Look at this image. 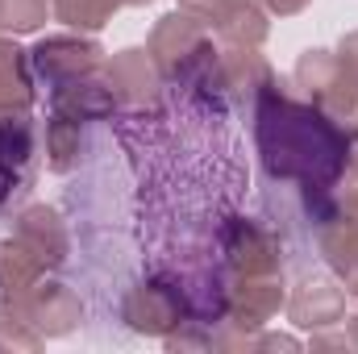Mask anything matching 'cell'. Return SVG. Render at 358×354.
<instances>
[{
	"instance_id": "18",
	"label": "cell",
	"mask_w": 358,
	"mask_h": 354,
	"mask_svg": "<svg viewBox=\"0 0 358 354\" xmlns=\"http://www.w3.org/2000/svg\"><path fill=\"white\" fill-rule=\"evenodd\" d=\"M46 21V0H0V34H34Z\"/></svg>"
},
{
	"instance_id": "17",
	"label": "cell",
	"mask_w": 358,
	"mask_h": 354,
	"mask_svg": "<svg viewBox=\"0 0 358 354\" xmlns=\"http://www.w3.org/2000/svg\"><path fill=\"white\" fill-rule=\"evenodd\" d=\"M125 0H55V17L80 34H96L113 21V13L121 8Z\"/></svg>"
},
{
	"instance_id": "15",
	"label": "cell",
	"mask_w": 358,
	"mask_h": 354,
	"mask_svg": "<svg viewBox=\"0 0 358 354\" xmlns=\"http://www.w3.org/2000/svg\"><path fill=\"white\" fill-rule=\"evenodd\" d=\"M29 104H34L29 55H25L13 38H0V117L25 113Z\"/></svg>"
},
{
	"instance_id": "11",
	"label": "cell",
	"mask_w": 358,
	"mask_h": 354,
	"mask_svg": "<svg viewBox=\"0 0 358 354\" xmlns=\"http://www.w3.org/2000/svg\"><path fill=\"white\" fill-rule=\"evenodd\" d=\"M287 317L300 330H329L346 317V292L325 275H304L287 300Z\"/></svg>"
},
{
	"instance_id": "1",
	"label": "cell",
	"mask_w": 358,
	"mask_h": 354,
	"mask_svg": "<svg viewBox=\"0 0 358 354\" xmlns=\"http://www.w3.org/2000/svg\"><path fill=\"white\" fill-rule=\"evenodd\" d=\"M255 138L267 176L300 183L308 213L317 217L329 187L350 163V134L313 100L296 96L271 76L255 92Z\"/></svg>"
},
{
	"instance_id": "12",
	"label": "cell",
	"mask_w": 358,
	"mask_h": 354,
	"mask_svg": "<svg viewBox=\"0 0 358 354\" xmlns=\"http://www.w3.org/2000/svg\"><path fill=\"white\" fill-rule=\"evenodd\" d=\"M321 255L334 267L338 283L358 296V221L355 217H334L321 225Z\"/></svg>"
},
{
	"instance_id": "5",
	"label": "cell",
	"mask_w": 358,
	"mask_h": 354,
	"mask_svg": "<svg viewBox=\"0 0 358 354\" xmlns=\"http://www.w3.org/2000/svg\"><path fill=\"white\" fill-rule=\"evenodd\" d=\"M104 59V46L92 42V38H71V34H59V38H42L34 50H29V67L46 80V88H63V84H76L92 76Z\"/></svg>"
},
{
	"instance_id": "6",
	"label": "cell",
	"mask_w": 358,
	"mask_h": 354,
	"mask_svg": "<svg viewBox=\"0 0 358 354\" xmlns=\"http://www.w3.org/2000/svg\"><path fill=\"white\" fill-rule=\"evenodd\" d=\"M104 88L113 96L117 108H129V113H142V108H155L159 104V67L150 59V50H121L104 63L100 71Z\"/></svg>"
},
{
	"instance_id": "20",
	"label": "cell",
	"mask_w": 358,
	"mask_h": 354,
	"mask_svg": "<svg viewBox=\"0 0 358 354\" xmlns=\"http://www.w3.org/2000/svg\"><path fill=\"white\" fill-rule=\"evenodd\" d=\"M255 4H263L267 13H279V17H292V13H300L304 4H313V0H255Z\"/></svg>"
},
{
	"instance_id": "19",
	"label": "cell",
	"mask_w": 358,
	"mask_h": 354,
	"mask_svg": "<svg viewBox=\"0 0 358 354\" xmlns=\"http://www.w3.org/2000/svg\"><path fill=\"white\" fill-rule=\"evenodd\" d=\"M338 59H342V67L350 71V80L358 84V29L342 38V46H338Z\"/></svg>"
},
{
	"instance_id": "7",
	"label": "cell",
	"mask_w": 358,
	"mask_h": 354,
	"mask_svg": "<svg viewBox=\"0 0 358 354\" xmlns=\"http://www.w3.org/2000/svg\"><path fill=\"white\" fill-rule=\"evenodd\" d=\"M179 8L200 17L208 29H217L229 46H263L267 42V8H259L255 0H187Z\"/></svg>"
},
{
	"instance_id": "2",
	"label": "cell",
	"mask_w": 358,
	"mask_h": 354,
	"mask_svg": "<svg viewBox=\"0 0 358 354\" xmlns=\"http://www.w3.org/2000/svg\"><path fill=\"white\" fill-rule=\"evenodd\" d=\"M150 59L155 67L187 88H208V84H221L225 88V76H221V55L213 46V34L200 17H192L187 8L167 13L155 34H150Z\"/></svg>"
},
{
	"instance_id": "10",
	"label": "cell",
	"mask_w": 358,
	"mask_h": 354,
	"mask_svg": "<svg viewBox=\"0 0 358 354\" xmlns=\"http://www.w3.org/2000/svg\"><path fill=\"white\" fill-rule=\"evenodd\" d=\"M17 313H21L25 325H38V334H46V338L71 334V330L80 325V317H84L80 296H76L67 283H55V279H38V283L25 292V300H21Z\"/></svg>"
},
{
	"instance_id": "8",
	"label": "cell",
	"mask_w": 358,
	"mask_h": 354,
	"mask_svg": "<svg viewBox=\"0 0 358 354\" xmlns=\"http://www.w3.org/2000/svg\"><path fill=\"white\" fill-rule=\"evenodd\" d=\"M283 304V279L279 271L271 275H234L225 283V325H246V330H259L267 325L271 317L279 313Z\"/></svg>"
},
{
	"instance_id": "13",
	"label": "cell",
	"mask_w": 358,
	"mask_h": 354,
	"mask_svg": "<svg viewBox=\"0 0 358 354\" xmlns=\"http://www.w3.org/2000/svg\"><path fill=\"white\" fill-rule=\"evenodd\" d=\"M29 159H34V125H29V117L25 113L0 117V200L8 196L17 176L29 167Z\"/></svg>"
},
{
	"instance_id": "22",
	"label": "cell",
	"mask_w": 358,
	"mask_h": 354,
	"mask_svg": "<svg viewBox=\"0 0 358 354\" xmlns=\"http://www.w3.org/2000/svg\"><path fill=\"white\" fill-rule=\"evenodd\" d=\"M179 4H187V0H179Z\"/></svg>"
},
{
	"instance_id": "3",
	"label": "cell",
	"mask_w": 358,
	"mask_h": 354,
	"mask_svg": "<svg viewBox=\"0 0 358 354\" xmlns=\"http://www.w3.org/2000/svg\"><path fill=\"white\" fill-rule=\"evenodd\" d=\"M296 88L304 100H313L321 113H329L350 138H358V84L334 50H308L296 63Z\"/></svg>"
},
{
	"instance_id": "16",
	"label": "cell",
	"mask_w": 358,
	"mask_h": 354,
	"mask_svg": "<svg viewBox=\"0 0 358 354\" xmlns=\"http://www.w3.org/2000/svg\"><path fill=\"white\" fill-rule=\"evenodd\" d=\"M80 125H84L80 117L55 108V117H50V125H46V163H50V171H71V167H76V155H80Z\"/></svg>"
},
{
	"instance_id": "21",
	"label": "cell",
	"mask_w": 358,
	"mask_h": 354,
	"mask_svg": "<svg viewBox=\"0 0 358 354\" xmlns=\"http://www.w3.org/2000/svg\"><path fill=\"white\" fill-rule=\"evenodd\" d=\"M125 4H150V0H125Z\"/></svg>"
},
{
	"instance_id": "4",
	"label": "cell",
	"mask_w": 358,
	"mask_h": 354,
	"mask_svg": "<svg viewBox=\"0 0 358 354\" xmlns=\"http://www.w3.org/2000/svg\"><path fill=\"white\" fill-rule=\"evenodd\" d=\"M125 321L138 334L171 338V330L196 321V313H192V296L179 283H171V279H146V283H138L125 296Z\"/></svg>"
},
{
	"instance_id": "9",
	"label": "cell",
	"mask_w": 358,
	"mask_h": 354,
	"mask_svg": "<svg viewBox=\"0 0 358 354\" xmlns=\"http://www.w3.org/2000/svg\"><path fill=\"white\" fill-rule=\"evenodd\" d=\"M221 250L234 267V275H271L279 271V242L259 221L229 217L221 229Z\"/></svg>"
},
{
	"instance_id": "14",
	"label": "cell",
	"mask_w": 358,
	"mask_h": 354,
	"mask_svg": "<svg viewBox=\"0 0 358 354\" xmlns=\"http://www.w3.org/2000/svg\"><path fill=\"white\" fill-rule=\"evenodd\" d=\"M17 238L42 259L46 267L63 263L67 259V234H63V225H59V217L46 208V204H34V208H25L21 213V221H17Z\"/></svg>"
}]
</instances>
